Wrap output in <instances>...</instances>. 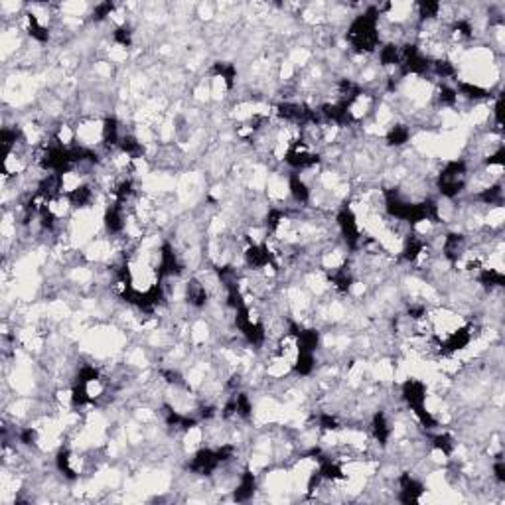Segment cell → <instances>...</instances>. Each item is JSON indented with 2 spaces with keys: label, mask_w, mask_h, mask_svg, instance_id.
<instances>
[{
  "label": "cell",
  "mask_w": 505,
  "mask_h": 505,
  "mask_svg": "<svg viewBox=\"0 0 505 505\" xmlns=\"http://www.w3.org/2000/svg\"><path fill=\"white\" fill-rule=\"evenodd\" d=\"M397 482H399V499L403 504H417V502H420L422 494L427 492L425 485L408 472L401 474Z\"/></svg>",
  "instance_id": "3957f363"
},
{
  "label": "cell",
  "mask_w": 505,
  "mask_h": 505,
  "mask_svg": "<svg viewBox=\"0 0 505 505\" xmlns=\"http://www.w3.org/2000/svg\"><path fill=\"white\" fill-rule=\"evenodd\" d=\"M115 10H117V6H115L113 2H101V4H95V8L91 10V20L95 24L105 22V20H109L111 16L115 14Z\"/></svg>",
  "instance_id": "52a82bcc"
},
{
  "label": "cell",
  "mask_w": 505,
  "mask_h": 505,
  "mask_svg": "<svg viewBox=\"0 0 505 505\" xmlns=\"http://www.w3.org/2000/svg\"><path fill=\"white\" fill-rule=\"evenodd\" d=\"M369 430H371L374 442H377L379 446H387V442L393 436V425H391V420H389V417L385 415L383 411H377L371 417Z\"/></svg>",
  "instance_id": "277c9868"
},
{
  "label": "cell",
  "mask_w": 505,
  "mask_h": 505,
  "mask_svg": "<svg viewBox=\"0 0 505 505\" xmlns=\"http://www.w3.org/2000/svg\"><path fill=\"white\" fill-rule=\"evenodd\" d=\"M255 492H257V476L249 468H245L243 474H239V482L233 490V499L235 502H249V499H252Z\"/></svg>",
  "instance_id": "5b68a950"
},
{
  "label": "cell",
  "mask_w": 505,
  "mask_h": 505,
  "mask_svg": "<svg viewBox=\"0 0 505 505\" xmlns=\"http://www.w3.org/2000/svg\"><path fill=\"white\" fill-rule=\"evenodd\" d=\"M411 136H413V132H411V127L408 125H391V127H387V131H385V143L389 144V146H395V148H401V146H405L408 141H411Z\"/></svg>",
  "instance_id": "8992f818"
},
{
  "label": "cell",
  "mask_w": 505,
  "mask_h": 505,
  "mask_svg": "<svg viewBox=\"0 0 505 505\" xmlns=\"http://www.w3.org/2000/svg\"><path fill=\"white\" fill-rule=\"evenodd\" d=\"M427 397H429L427 385H425V381H420V379L411 377V379H406V381H403V385H401V399H403L405 405L411 408V413L422 408V406H427Z\"/></svg>",
  "instance_id": "6da1fadb"
},
{
  "label": "cell",
  "mask_w": 505,
  "mask_h": 505,
  "mask_svg": "<svg viewBox=\"0 0 505 505\" xmlns=\"http://www.w3.org/2000/svg\"><path fill=\"white\" fill-rule=\"evenodd\" d=\"M221 466L215 448H199L194 454L192 462L187 464L190 472L196 476H211Z\"/></svg>",
  "instance_id": "7a4b0ae2"
}]
</instances>
